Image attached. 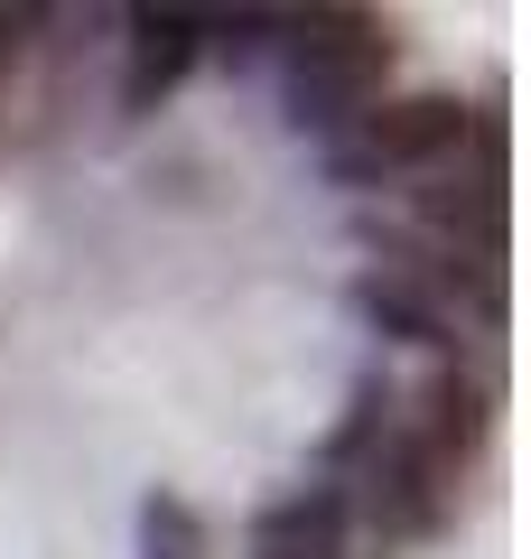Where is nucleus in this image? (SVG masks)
I'll return each mask as SVG.
<instances>
[{
  "mask_svg": "<svg viewBox=\"0 0 531 559\" xmlns=\"http://www.w3.org/2000/svg\"><path fill=\"white\" fill-rule=\"evenodd\" d=\"M290 28V57H298V112L308 121H354L374 112L382 75H392V20H374V10H298Z\"/></svg>",
  "mask_w": 531,
  "mask_h": 559,
  "instance_id": "1",
  "label": "nucleus"
},
{
  "mask_svg": "<svg viewBox=\"0 0 531 559\" xmlns=\"http://www.w3.org/2000/svg\"><path fill=\"white\" fill-rule=\"evenodd\" d=\"M467 131H475V103H457V94H401V103H374V112H364L345 168H354V178H429V168H448L457 150H467Z\"/></svg>",
  "mask_w": 531,
  "mask_h": 559,
  "instance_id": "2",
  "label": "nucleus"
},
{
  "mask_svg": "<svg viewBox=\"0 0 531 559\" xmlns=\"http://www.w3.org/2000/svg\"><path fill=\"white\" fill-rule=\"evenodd\" d=\"M411 215L429 242H448V252L467 261H504V178L494 168H429V178L411 187Z\"/></svg>",
  "mask_w": 531,
  "mask_h": 559,
  "instance_id": "3",
  "label": "nucleus"
},
{
  "mask_svg": "<svg viewBox=\"0 0 531 559\" xmlns=\"http://www.w3.org/2000/svg\"><path fill=\"white\" fill-rule=\"evenodd\" d=\"M485 429H494V392L467 373V364H438V373L420 382V411L401 419V439L429 448V457L457 466V476H467V457L485 448Z\"/></svg>",
  "mask_w": 531,
  "mask_h": 559,
  "instance_id": "4",
  "label": "nucleus"
},
{
  "mask_svg": "<svg viewBox=\"0 0 531 559\" xmlns=\"http://www.w3.org/2000/svg\"><path fill=\"white\" fill-rule=\"evenodd\" d=\"M205 47V20H177V10H140L131 20V75H121V103L131 112H150V103L177 94V75L197 66Z\"/></svg>",
  "mask_w": 531,
  "mask_h": 559,
  "instance_id": "5",
  "label": "nucleus"
},
{
  "mask_svg": "<svg viewBox=\"0 0 531 559\" xmlns=\"http://www.w3.org/2000/svg\"><path fill=\"white\" fill-rule=\"evenodd\" d=\"M354 308H364L382 336H401V345H448L457 336V308H438L429 289H411V280H392V271L354 280Z\"/></svg>",
  "mask_w": 531,
  "mask_h": 559,
  "instance_id": "6",
  "label": "nucleus"
},
{
  "mask_svg": "<svg viewBox=\"0 0 531 559\" xmlns=\"http://www.w3.org/2000/svg\"><path fill=\"white\" fill-rule=\"evenodd\" d=\"M345 540V495L317 485V495H290L261 513V550H335Z\"/></svg>",
  "mask_w": 531,
  "mask_h": 559,
  "instance_id": "7",
  "label": "nucleus"
},
{
  "mask_svg": "<svg viewBox=\"0 0 531 559\" xmlns=\"http://www.w3.org/2000/svg\"><path fill=\"white\" fill-rule=\"evenodd\" d=\"M20 38H28V20H10V10H0V66H20Z\"/></svg>",
  "mask_w": 531,
  "mask_h": 559,
  "instance_id": "8",
  "label": "nucleus"
},
{
  "mask_svg": "<svg viewBox=\"0 0 531 559\" xmlns=\"http://www.w3.org/2000/svg\"><path fill=\"white\" fill-rule=\"evenodd\" d=\"M261 559H335V550H261Z\"/></svg>",
  "mask_w": 531,
  "mask_h": 559,
  "instance_id": "9",
  "label": "nucleus"
}]
</instances>
